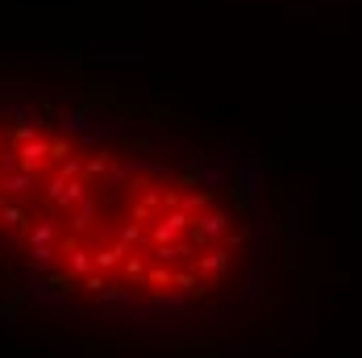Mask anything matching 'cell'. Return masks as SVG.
Listing matches in <instances>:
<instances>
[{"mask_svg":"<svg viewBox=\"0 0 362 358\" xmlns=\"http://www.w3.org/2000/svg\"><path fill=\"white\" fill-rule=\"evenodd\" d=\"M275 183L221 134L154 108L0 100V254L79 308L213 321L271 258Z\"/></svg>","mask_w":362,"mask_h":358,"instance_id":"1","label":"cell"}]
</instances>
